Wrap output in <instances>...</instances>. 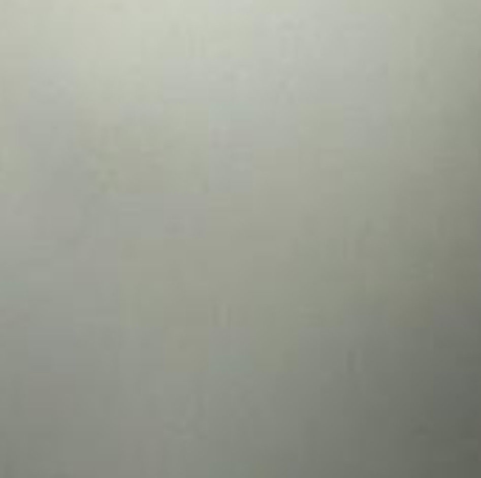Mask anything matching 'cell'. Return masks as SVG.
I'll list each match as a JSON object with an SVG mask.
<instances>
[{"mask_svg": "<svg viewBox=\"0 0 481 478\" xmlns=\"http://www.w3.org/2000/svg\"><path fill=\"white\" fill-rule=\"evenodd\" d=\"M226 9H228V0H226V6H222V25H219V45H222V31H226Z\"/></svg>", "mask_w": 481, "mask_h": 478, "instance_id": "1", "label": "cell"}]
</instances>
